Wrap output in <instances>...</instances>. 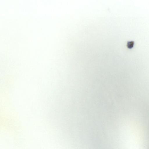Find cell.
<instances>
[{
    "mask_svg": "<svg viewBox=\"0 0 149 149\" xmlns=\"http://www.w3.org/2000/svg\"><path fill=\"white\" fill-rule=\"evenodd\" d=\"M134 44V42L133 41H129L127 44V47L128 48L131 49L133 47Z\"/></svg>",
    "mask_w": 149,
    "mask_h": 149,
    "instance_id": "1",
    "label": "cell"
}]
</instances>
